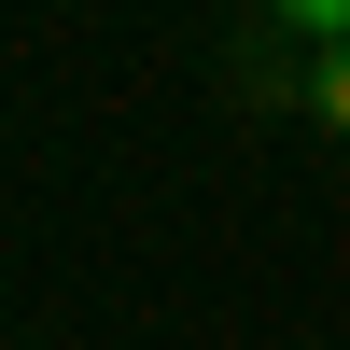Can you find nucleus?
<instances>
[{"mask_svg": "<svg viewBox=\"0 0 350 350\" xmlns=\"http://www.w3.org/2000/svg\"><path fill=\"white\" fill-rule=\"evenodd\" d=\"M295 98H308V126H336V140H350V42H323V70H308Z\"/></svg>", "mask_w": 350, "mask_h": 350, "instance_id": "f257e3e1", "label": "nucleus"}, {"mask_svg": "<svg viewBox=\"0 0 350 350\" xmlns=\"http://www.w3.org/2000/svg\"><path fill=\"white\" fill-rule=\"evenodd\" d=\"M280 14H295L308 42H350V0H280Z\"/></svg>", "mask_w": 350, "mask_h": 350, "instance_id": "f03ea898", "label": "nucleus"}]
</instances>
